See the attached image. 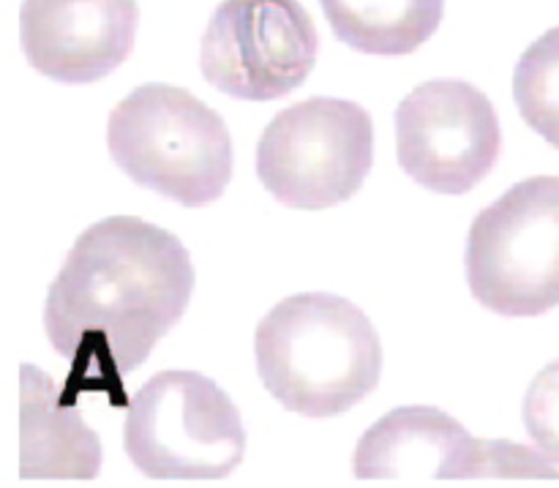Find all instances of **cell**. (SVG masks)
<instances>
[{"label":"cell","instance_id":"6da1fadb","mask_svg":"<svg viewBox=\"0 0 559 488\" xmlns=\"http://www.w3.org/2000/svg\"><path fill=\"white\" fill-rule=\"evenodd\" d=\"M191 289V257L173 233L134 216L87 227L44 303L49 344L71 366L66 393L104 391L123 404L126 377L178 325Z\"/></svg>","mask_w":559,"mask_h":488},{"label":"cell","instance_id":"7a4b0ae2","mask_svg":"<svg viewBox=\"0 0 559 488\" xmlns=\"http://www.w3.org/2000/svg\"><path fill=\"white\" fill-rule=\"evenodd\" d=\"M254 355L265 391L304 418L349 413L380 385L377 328L331 293H300L273 306L257 325Z\"/></svg>","mask_w":559,"mask_h":488},{"label":"cell","instance_id":"3957f363","mask_svg":"<svg viewBox=\"0 0 559 488\" xmlns=\"http://www.w3.org/2000/svg\"><path fill=\"white\" fill-rule=\"evenodd\" d=\"M107 147L136 186L186 207L216 202L233 178V140L222 115L167 82H147L115 104Z\"/></svg>","mask_w":559,"mask_h":488},{"label":"cell","instance_id":"277c9868","mask_svg":"<svg viewBox=\"0 0 559 488\" xmlns=\"http://www.w3.org/2000/svg\"><path fill=\"white\" fill-rule=\"evenodd\" d=\"M123 448L156 480H222L246 456V429L233 398L197 371H162L134 393Z\"/></svg>","mask_w":559,"mask_h":488},{"label":"cell","instance_id":"5b68a950","mask_svg":"<svg viewBox=\"0 0 559 488\" xmlns=\"http://www.w3.org/2000/svg\"><path fill=\"white\" fill-rule=\"evenodd\" d=\"M467 284L484 309L540 317L559 306V178L538 175L475 216L467 235Z\"/></svg>","mask_w":559,"mask_h":488},{"label":"cell","instance_id":"8992f818","mask_svg":"<svg viewBox=\"0 0 559 488\" xmlns=\"http://www.w3.org/2000/svg\"><path fill=\"white\" fill-rule=\"evenodd\" d=\"M374 164V123L360 104L314 96L282 109L257 142V175L282 205L325 211L358 194Z\"/></svg>","mask_w":559,"mask_h":488},{"label":"cell","instance_id":"52a82bcc","mask_svg":"<svg viewBox=\"0 0 559 488\" xmlns=\"http://www.w3.org/2000/svg\"><path fill=\"white\" fill-rule=\"evenodd\" d=\"M358 480H557L546 453L511 440H478L437 407H399L382 415L358 440L353 456Z\"/></svg>","mask_w":559,"mask_h":488},{"label":"cell","instance_id":"ba28073f","mask_svg":"<svg viewBox=\"0 0 559 488\" xmlns=\"http://www.w3.org/2000/svg\"><path fill=\"white\" fill-rule=\"evenodd\" d=\"M320 36L300 0H222L202 36L200 66L213 87L273 102L306 82Z\"/></svg>","mask_w":559,"mask_h":488},{"label":"cell","instance_id":"9c48e42d","mask_svg":"<svg viewBox=\"0 0 559 488\" xmlns=\"http://www.w3.org/2000/svg\"><path fill=\"white\" fill-rule=\"evenodd\" d=\"M404 172L437 194H467L495 169L502 129L491 98L464 80H429L396 109Z\"/></svg>","mask_w":559,"mask_h":488},{"label":"cell","instance_id":"30bf717a","mask_svg":"<svg viewBox=\"0 0 559 488\" xmlns=\"http://www.w3.org/2000/svg\"><path fill=\"white\" fill-rule=\"evenodd\" d=\"M136 0H22V49L44 76L96 82L134 47Z\"/></svg>","mask_w":559,"mask_h":488},{"label":"cell","instance_id":"8fae6325","mask_svg":"<svg viewBox=\"0 0 559 488\" xmlns=\"http://www.w3.org/2000/svg\"><path fill=\"white\" fill-rule=\"evenodd\" d=\"M102 467V442L55 382L22 369V478L91 480Z\"/></svg>","mask_w":559,"mask_h":488},{"label":"cell","instance_id":"7c38bea8","mask_svg":"<svg viewBox=\"0 0 559 488\" xmlns=\"http://www.w3.org/2000/svg\"><path fill=\"white\" fill-rule=\"evenodd\" d=\"M344 44L369 55H409L440 27L445 0H320Z\"/></svg>","mask_w":559,"mask_h":488},{"label":"cell","instance_id":"4fadbf2b","mask_svg":"<svg viewBox=\"0 0 559 488\" xmlns=\"http://www.w3.org/2000/svg\"><path fill=\"white\" fill-rule=\"evenodd\" d=\"M513 98L530 129L559 147V27L524 49L513 71Z\"/></svg>","mask_w":559,"mask_h":488},{"label":"cell","instance_id":"5bb4252c","mask_svg":"<svg viewBox=\"0 0 559 488\" xmlns=\"http://www.w3.org/2000/svg\"><path fill=\"white\" fill-rule=\"evenodd\" d=\"M524 426L540 453L559 467V360L538 371L524 396Z\"/></svg>","mask_w":559,"mask_h":488}]
</instances>
